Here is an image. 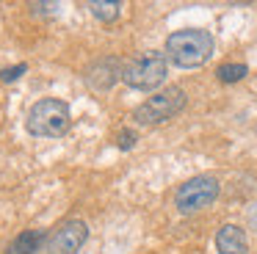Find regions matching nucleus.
I'll use <instances>...</instances> for the list:
<instances>
[{
  "instance_id": "f257e3e1",
  "label": "nucleus",
  "mask_w": 257,
  "mask_h": 254,
  "mask_svg": "<svg viewBox=\"0 0 257 254\" xmlns=\"http://www.w3.org/2000/svg\"><path fill=\"white\" fill-rule=\"evenodd\" d=\"M213 50H216L213 33L202 31V28L174 31L166 39V58L180 69H196V66L207 64Z\"/></svg>"
},
{
  "instance_id": "f03ea898",
  "label": "nucleus",
  "mask_w": 257,
  "mask_h": 254,
  "mask_svg": "<svg viewBox=\"0 0 257 254\" xmlns=\"http://www.w3.org/2000/svg\"><path fill=\"white\" fill-rule=\"evenodd\" d=\"M69 127H72L69 105L56 97H45L34 102L25 116V130L36 138H61L69 133Z\"/></svg>"
},
{
  "instance_id": "7ed1b4c3",
  "label": "nucleus",
  "mask_w": 257,
  "mask_h": 254,
  "mask_svg": "<svg viewBox=\"0 0 257 254\" xmlns=\"http://www.w3.org/2000/svg\"><path fill=\"white\" fill-rule=\"evenodd\" d=\"M185 91L180 86H169L163 91L147 97V102H141L139 108L133 110V121L141 127H155V124H163V121L174 119L180 110L185 108Z\"/></svg>"
},
{
  "instance_id": "20e7f679",
  "label": "nucleus",
  "mask_w": 257,
  "mask_h": 254,
  "mask_svg": "<svg viewBox=\"0 0 257 254\" xmlns=\"http://www.w3.org/2000/svg\"><path fill=\"white\" fill-rule=\"evenodd\" d=\"M169 72V58L166 53H158V50H147L144 55H139L136 61L124 64L122 80L124 86L136 88V91H150V88L161 86L166 80Z\"/></svg>"
},
{
  "instance_id": "39448f33",
  "label": "nucleus",
  "mask_w": 257,
  "mask_h": 254,
  "mask_svg": "<svg viewBox=\"0 0 257 254\" xmlns=\"http://www.w3.org/2000/svg\"><path fill=\"white\" fill-rule=\"evenodd\" d=\"M218 193H221V182L213 174L191 177V180L183 182V185L177 188V193H174V207H177L180 215L202 213L205 207H210V204L216 202Z\"/></svg>"
},
{
  "instance_id": "423d86ee",
  "label": "nucleus",
  "mask_w": 257,
  "mask_h": 254,
  "mask_svg": "<svg viewBox=\"0 0 257 254\" xmlns=\"http://www.w3.org/2000/svg\"><path fill=\"white\" fill-rule=\"evenodd\" d=\"M122 72H124V61L119 55H102V58L91 61L83 77L91 91H111L116 86V80H122Z\"/></svg>"
},
{
  "instance_id": "0eeeda50",
  "label": "nucleus",
  "mask_w": 257,
  "mask_h": 254,
  "mask_svg": "<svg viewBox=\"0 0 257 254\" xmlns=\"http://www.w3.org/2000/svg\"><path fill=\"white\" fill-rule=\"evenodd\" d=\"M86 237H89V226H86V221H80V218L64 221V224L53 232L47 251L50 254H78L80 246L86 243Z\"/></svg>"
},
{
  "instance_id": "6e6552de",
  "label": "nucleus",
  "mask_w": 257,
  "mask_h": 254,
  "mask_svg": "<svg viewBox=\"0 0 257 254\" xmlns=\"http://www.w3.org/2000/svg\"><path fill=\"white\" fill-rule=\"evenodd\" d=\"M216 248H218V254H249L246 232L238 224H224L216 232Z\"/></svg>"
},
{
  "instance_id": "1a4fd4ad",
  "label": "nucleus",
  "mask_w": 257,
  "mask_h": 254,
  "mask_svg": "<svg viewBox=\"0 0 257 254\" xmlns=\"http://www.w3.org/2000/svg\"><path fill=\"white\" fill-rule=\"evenodd\" d=\"M45 243V232L42 229H25L12 240V246L6 248V254H36Z\"/></svg>"
},
{
  "instance_id": "9d476101",
  "label": "nucleus",
  "mask_w": 257,
  "mask_h": 254,
  "mask_svg": "<svg viewBox=\"0 0 257 254\" xmlns=\"http://www.w3.org/2000/svg\"><path fill=\"white\" fill-rule=\"evenodd\" d=\"M89 11L100 22H113L119 17V11H122V3H119V0H91Z\"/></svg>"
},
{
  "instance_id": "9b49d317",
  "label": "nucleus",
  "mask_w": 257,
  "mask_h": 254,
  "mask_svg": "<svg viewBox=\"0 0 257 254\" xmlns=\"http://www.w3.org/2000/svg\"><path fill=\"white\" fill-rule=\"evenodd\" d=\"M246 75H249L246 64H221L216 69V77L221 83H238V80H243Z\"/></svg>"
},
{
  "instance_id": "f8f14e48",
  "label": "nucleus",
  "mask_w": 257,
  "mask_h": 254,
  "mask_svg": "<svg viewBox=\"0 0 257 254\" xmlns=\"http://www.w3.org/2000/svg\"><path fill=\"white\" fill-rule=\"evenodd\" d=\"M28 72V64H17V66H6V69H0V80L3 83H14Z\"/></svg>"
},
{
  "instance_id": "ddd939ff",
  "label": "nucleus",
  "mask_w": 257,
  "mask_h": 254,
  "mask_svg": "<svg viewBox=\"0 0 257 254\" xmlns=\"http://www.w3.org/2000/svg\"><path fill=\"white\" fill-rule=\"evenodd\" d=\"M116 147L119 149H133L136 147V133L133 130H122L116 136Z\"/></svg>"
},
{
  "instance_id": "4468645a",
  "label": "nucleus",
  "mask_w": 257,
  "mask_h": 254,
  "mask_svg": "<svg viewBox=\"0 0 257 254\" xmlns=\"http://www.w3.org/2000/svg\"><path fill=\"white\" fill-rule=\"evenodd\" d=\"M31 9H34V14H58L61 6L58 3H34Z\"/></svg>"
},
{
  "instance_id": "2eb2a0df",
  "label": "nucleus",
  "mask_w": 257,
  "mask_h": 254,
  "mask_svg": "<svg viewBox=\"0 0 257 254\" xmlns=\"http://www.w3.org/2000/svg\"><path fill=\"white\" fill-rule=\"evenodd\" d=\"M249 224L254 226V232H257V202L249 207Z\"/></svg>"
}]
</instances>
